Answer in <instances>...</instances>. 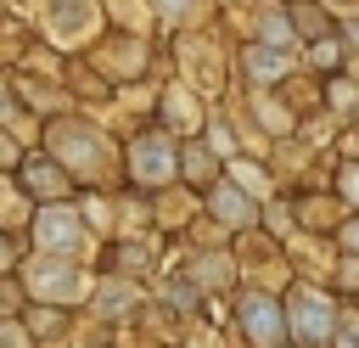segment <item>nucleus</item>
Wrapping results in <instances>:
<instances>
[{"instance_id": "obj_1", "label": "nucleus", "mask_w": 359, "mask_h": 348, "mask_svg": "<svg viewBox=\"0 0 359 348\" xmlns=\"http://www.w3.org/2000/svg\"><path fill=\"white\" fill-rule=\"evenodd\" d=\"M286 314H292V331H297L303 342H325V337H337V309H331L320 292H309V286L292 292Z\"/></svg>"}, {"instance_id": "obj_4", "label": "nucleus", "mask_w": 359, "mask_h": 348, "mask_svg": "<svg viewBox=\"0 0 359 348\" xmlns=\"http://www.w3.org/2000/svg\"><path fill=\"white\" fill-rule=\"evenodd\" d=\"M241 331H247L252 342H264V348H269V342L280 337V309H275V303H269L264 292L241 297Z\"/></svg>"}, {"instance_id": "obj_14", "label": "nucleus", "mask_w": 359, "mask_h": 348, "mask_svg": "<svg viewBox=\"0 0 359 348\" xmlns=\"http://www.w3.org/2000/svg\"><path fill=\"white\" fill-rule=\"evenodd\" d=\"M258 28H264V34H269V39H286V34H292V28H286V22H280V17H275V11H269V17H264V22H258Z\"/></svg>"}, {"instance_id": "obj_2", "label": "nucleus", "mask_w": 359, "mask_h": 348, "mask_svg": "<svg viewBox=\"0 0 359 348\" xmlns=\"http://www.w3.org/2000/svg\"><path fill=\"white\" fill-rule=\"evenodd\" d=\"M28 286L39 292V297H50V303H73V297H84L90 292V275H79L73 264H56V258H39L34 269H28Z\"/></svg>"}, {"instance_id": "obj_12", "label": "nucleus", "mask_w": 359, "mask_h": 348, "mask_svg": "<svg viewBox=\"0 0 359 348\" xmlns=\"http://www.w3.org/2000/svg\"><path fill=\"white\" fill-rule=\"evenodd\" d=\"M337 348H359V320H342L337 326Z\"/></svg>"}, {"instance_id": "obj_3", "label": "nucleus", "mask_w": 359, "mask_h": 348, "mask_svg": "<svg viewBox=\"0 0 359 348\" xmlns=\"http://www.w3.org/2000/svg\"><path fill=\"white\" fill-rule=\"evenodd\" d=\"M168 174H174V146H168V135L135 140V180H140V185H163Z\"/></svg>"}, {"instance_id": "obj_18", "label": "nucleus", "mask_w": 359, "mask_h": 348, "mask_svg": "<svg viewBox=\"0 0 359 348\" xmlns=\"http://www.w3.org/2000/svg\"><path fill=\"white\" fill-rule=\"evenodd\" d=\"M0 264H6V247H0Z\"/></svg>"}, {"instance_id": "obj_10", "label": "nucleus", "mask_w": 359, "mask_h": 348, "mask_svg": "<svg viewBox=\"0 0 359 348\" xmlns=\"http://www.w3.org/2000/svg\"><path fill=\"white\" fill-rule=\"evenodd\" d=\"M151 6H157V11L168 17V22H185V17H196V11L208 6V0H151Z\"/></svg>"}, {"instance_id": "obj_13", "label": "nucleus", "mask_w": 359, "mask_h": 348, "mask_svg": "<svg viewBox=\"0 0 359 348\" xmlns=\"http://www.w3.org/2000/svg\"><path fill=\"white\" fill-rule=\"evenodd\" d=\"M236 180H241L247 191H264V174H258V168H247V163H236Z\"/></svg>"}, {"instance_id": "obj_15", "label": "nucleus", "mask_w": 359, "mask_h": 348, "mask_svg": "<svg viewBox=\"0 0 359 348\" xmlns=\"http://www.w3.org/2000/svg\"><path fill=\"white\" fill-rule=\"evenodd\" d=\"M0 348H22V326H0Z\"/></svg>"}, {"instance_id": "obj_11", "label": "nucleus", "mask_w": 359, "mask_h": 348, "mask_svg": "<svg viewBox=\"0 0 359 348\" xmlns=\"http://www.w3.org/2000/svg\"><path fill=\"white\" fill-rule=\"evenodd\" d=\"M219 213H224V219H247L252 208H247V202H241L236 191H219Z\"/></svg>"}, {"instance_id": "obj_7", "label": "nucleus", "mask_w": 359, "mask_h": 348, "mask_svg": "<svg viewBox=\"0 0 359 348\" xmlns=\"http://www.w3.org/2000/svg\"><path fill=\"white\" fill-rule=\"evenodd\" d=\"M39 241H45V247H79V241H84L79 213H67V208H45V213H39Z\"/></svg>"}, {"instance_id": "obj_17", "label": "nucleus", "mask_w": 359, "mask_h": 348, "mask_svg": "<svg viewBox=\"0 0 359 348\" xmlns=\"http://www.w3.org/2000/svg\"><path fill=\"white\" fill-rule=\"evenodd\" d=\"M342 241H348V247H359V225H348V230H342Z\"/></svg>"}, {"instance_id": "obj_16", "label": "nucleus", "mask_w": 359, "mask_h": 348, "mask_svg": "<svg viewBox=\"0 0 359 348\" xmlns=\"http://www.w3.org/2000/svg\"><path fill=\"white\" fill-rule=\"evenodd\" d=\"M342 191H348V196H353V202H359V163H353V168H348V174H342Z\"/></svg>"}, {"instance_id": "obj_9", "label": "nucleus", "mask_w": 359, "mask_h": 348, "mask_svg": "<svg viewBox=\"0 0 359 348\" xmlns=\"http://www.w3.org/2000/svg\"><path fill=\"white\" fill-rule=\"evenodd\" d=\"M22 174H28V185H34V191H39V196H56V191H62V185H67V180H62V174H56V168H45V163H28V168H22Z\"/></svg>"}, {"instance_id": "obj_8", "label": "nucleus", "mask_w": 359, "mask_h": 348, "mask_svg": "<svg viewBox=\"0 0 359 348\" xmlns=\"http://www.w3.org/2000/svg\"><path fill=\"white\" fill-rule=\"evenodd\" d=\"M292 67V51H275V45H252L247 51V73L252 79H275V73H286Z\"/></svg>"}, {"instance_id": "obj_5", "label": "nucleus", "mask_w": 359, "mask_h": 348, "mask_svg": "<svg viewBox=\"0 0 359 348\" xmlns=\"http://www.w3.org/2000/svg\"><path fill=\"white\" fill-rule=\"evenodd\" d=\"M56 157L73 163V168H95V163H101L95 129H56Z\"/></svg>"}, {"instance_id": "obj_6", "label": "nucleus", "mask_w": 359, "mask_h": 348, "mask_svg": "<svg viewBox=\"0 0 359 348\" xmlns=\"http://www.w3.org/2000/svg\"><path fill=\"white\" fill-rule=\"evenodd\" d=\"M90 22H95L90 0H50V34L56 39H84Z\"/></svg>"}]
</instances>
